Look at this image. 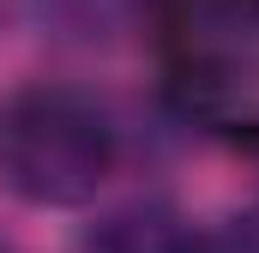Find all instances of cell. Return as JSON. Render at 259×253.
<instances>
[{
  "instance_id": "6da1fadb",
  "label": "cell",
  "mask_w": 259,
  "mask_h": 253,
  "mask_svg": "<svg viewBox=\"0 0 259 253\" xmlns=\"http://www.w3.org/2000/svg\"><path fill=\"white\" fill-rule=\"evenodd\" d=\"M121 163L115 115L78 85H24L0 103V181L36 211H78Z\"/></svg>"
},
{
  "instance_id": "7a4b0ae2",
  "label": "cell",
  "mask_w": 259,
  "mask_h": 253,
  "mask_svg": "<svg viewBox=\"0 0 259 253\" xmlns=\"http://www.w3.org/2000/svg\"><path fill=\"white\" fill-rule=\"evenodd\" d=\"M157 49L187 121L223 139H259V0H163Z\"/></svg>"
},
{
  "instance_id": "3957f363",
  "label": "cell",
  "mask_w": 259,
  "mask_h": 253,
  "mask_svg": "<svg viewBox=\"0 0 259 253\" xmlns=\"http://www.w3.org/2000/svg\"><path fill=\"white\" fill-rule=\"evenodd\" d=\"M78 253H205V223H193L169 199H133L97 217L78 235Z\"/></svg>"
},
{
  "instance_id": "277c9868",
  "label": "cell",
  "mask_w": 259,
  "mask_h": 253,
  "mask_svg": "<svg viewBox=\"0 0 259 253\" xmlns=\"http://www.w3.org/2000/svg\"><path fill=\"white\" fill-rule=\"evenodd\" d=\"M205 253H259V199L205 223Z\"/></svg>"
}]
</instances>
